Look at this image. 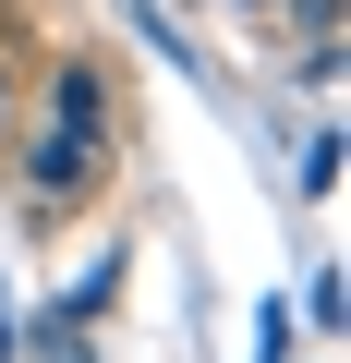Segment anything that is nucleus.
I'll return each mask as SVG.
<instances>
[{
	"instance_id": "nucleus-1",
	"label": "nucleus",
	"mask_w": 351,
	"mask_h": 363,
	"mask_svg": "<svg viewBox=\"0 0 351 363\" xmlns=\"http://www.w3.org/2000/svg\"><path fill=\"white\" fill-rule=\"evenodd\" d=\"M97 182H109V121H37V145H25V194L37 206H85L97 194Z\"/></svg>"
},
{
	"instance_id": "nucleus-2",
	"label": "nucleus",
	"mask_w": 351,
	"mask_h": 363,
	"mask_svg": "<svg viewBox=\"0 0 351 363\" xmlns=\"http://www.w3.org/2000/svg\"><path fill=\"white\" fill-rule=\"evenodd\" d=\"M49 109L61 121H109V73L97 61H49Z\"/></svg>"
},
{
	"instance_id": "nucleus-3",
	"label": "nucleus",
	"mask_w": 351,
	"mask_h": 363,
	"mask_svg": "<svg viewBox=\"0 0 351 363\" xmlns=\"http://www.w3.org/2000/svg\"><path fill=\"white\" fill-rule=\"evenodd\" d=\"M243 13H303V0H243Z\"/></svg>"
},
{
	"instance_id": "nucleus-4",
	"label": "nucleus",
	"mask_w": 351,
	"mask_h": 363,
	"mask_svg": "<svg viewBox=\"0 0 351 363\" xmlns=\"http://www.w3.org/2000/svg\"><path fill=\"white\" fill-rule=\"evenodd\" d=\"M0 121H13V73H0Z\"/></svg>"
}]
</instances>
